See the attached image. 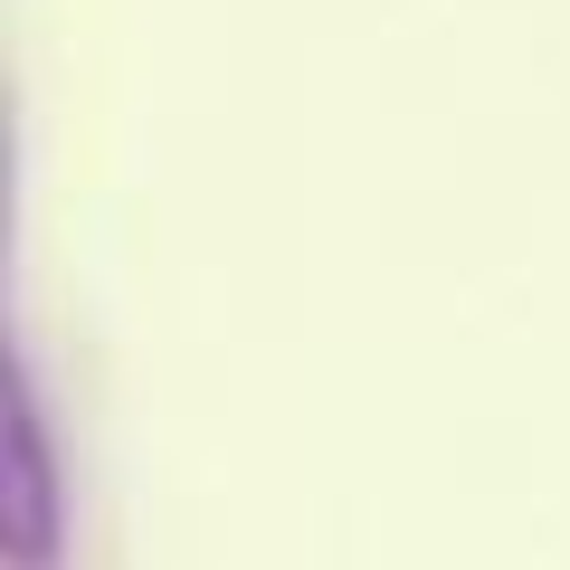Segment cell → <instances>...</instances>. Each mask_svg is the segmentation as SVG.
<instances>
[]
</instances>
